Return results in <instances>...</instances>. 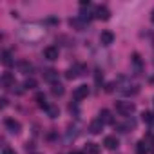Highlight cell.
<instances>
[{
    "label": "cell",
    "instance_id": "27",
    "mask_svg": "<svg viewBox=\"0 0 154 154\" xmlns=\"http://www.w3.org/2000/svg\"><path fill=\"white\" fill-rule=\"evenodd\" d=\"M150 20H152V24H154V9H152V13H150Z\"/></svg>",
    "mask_w": 154,
    "mask_h": 154
},
{
    "label": "cell",
    "instance_id": "21",
    "mask_svg": "<svg viewBox=\"0 0 154 154\" xmlns=\"http://www.w3.org/2000/svg\"><path fill=\"white\" fill-rule=\"evenodd\" d=\"M141 120H143L145 123H152V122H154V114H152V112H147V111H145V112L141 114Z\"/></svg>",
    "mask_w": 154,
    "mask_h": 154
},
{
    "label": "cell",
    "instance_id": "3",
    "mask_svg": "<svg viewBox=\"0 0 154 154\" xmlns=\"http://www.w3.org/2000/svg\"><path fill=\"white\" fill-rule=\"evenodd\" d=\"M4 125H6V129H8L9 132H13V134H18V132H20V123H18L17 120H13V118H6V120H4Z\"/></svg>",
    "mask_w": 154,
    "mask_h": 154
},
{
    "label": "cell",
    "instance_id": "16",
    "mask_svg": "<svg viewBox=\"0 0 154 154\" xmlns=\"http://www.w3.org/2000/svg\"><path fill=\"white\" fill-rule=\"evenodd\" d=\"M35 100H36L38 107H42V109H47V107H49V105L45 103V94H44V93H38V94L35 96Z\"/></svg>",
    "mask_w": 154,
    "mask_h": 154
},
{
    "label": "cell",
    "instance_id": "29",
    "mask_svg": "<svg viewBox=\"0 0 154 154\" xmlns=\"http://www.w3.org/2000/svg\"><path fill=\"white\" fill-rule=\"evenodd\" d=\"M152 102H154V100H152Z\"/></svg>",
    "mask_w": 154,
    "mask_h": 154
},
{
    "label": "cell",
    "instance_id": "26",
    "mask_svg": "<svg viewBox=\"0 0 154 154\" xmlns=\"http://www.w3.org/2000/svg\"><path fill=\"white\" fill-rule=\"evenodd\" d=\"M0 102H2V109H4V107L8 105V100H6V98H2V100H0Z\"/></svg>",
    "mask_w": 154,
    "mask_h": 154
},
{
    "label": "cell",
    "instance_id": "11",
    "mask_svg": "<svg viewBox=\"0 0 154 154\" xmlns=\"http://www.w3.org/2000/svg\"><path fill=\"white\" fill-rule=\"evenodd\" d=\"M69 26H71L72 29H76V31H82V29L85 27V22L78 17V18H71V20H69Z\"/></svg>",
    "mask_w": 154,
    "mask_h": 154
},
{
    "label": "cell",
    "instance_id": "14",
    "mask_svg": "<svg viewBox=\"0 0 154 154\" xmlns=\"http://www.w3.org/2000/svg\"><path fill=\"white\" fill-rule=\"evenodd\" d=\"M98 152H100V147L96 143H87L84 149V154H98Z\"/></svg>",
    "mask_w": 154,
    "mask_h": 154
},
{
    "label": "cell",
    "instance_id": "1",
    "mask_svg": "<svg viewBox=\"0 0 154 154\" xmlns=\"http://www.w3.org/2000/svg\"><path fill=\"white\" fill-rule=\"evenodd\" d=\"M134 111H136V107H134L132 102H123V100L116 102V112H118V114H122V116H131Z\"/></svg>",
    "mask_w": 154,
    "mask_h": 154
},
{
    "label": "cell",
    "instance_id": "28",
    "mask_svg": "<svg viewBox=\"0 0 154 154\" xmlns=\"http://www.w3.org/2000/svg\"><path fill=\"white\" fill-rule=\"evenodd\" d=\"M69 154H84V152H78V150H72V152H69Z\"/></svg>",
    "mask_w": 154,
    "mask_h": 154
},
{
    "label": "cell",
    "instance_id": "5",
    "mask_svg": "<svg viewBox=\"0 0 154 154\" xmlns=\"http://www.w3.org/2000/svg\"><path fill=\"white\" fill-rule=\"evenodd\" d=\"M112 42H114L112 31H102V33H100V44H102V45H111Z\"/></svg>",
    "mask_w": 154,
    "mask_h": 154
},
{
    "label": "cell",
    "instance_id": "6",
    "mask_svg": "<svg viewBox=\"0 0 154 154\" xmlns=\"http://www.w3.org/2000/svg\"><path fill=\"white\" fill-rule=\"evenodd\" d=\"M44 56L47 58V60H58V47H54V45H49V47H45L44 49Z\"/></svg>",
    "mask_w": 154,
    "mask_h": 154
},
{
    "label": "cell",
    "instance_id": "2",
    "mask_svg": "<svg viewBox=\"0 0 154 154\" xmlns=\"http://www.w3.org/2000/svg\"><path fill=\"white\" fill-rule=\"evenodd\" d=\"M87 94H89V87H87V85H78V87L74 89V93H72V96H74L76 102L87 98Z\"/></svg>",
    "mask_w": 154,
    "mask_h": 154
},
{
    "label": "cell",
    "instance_id": "4",
    "mask_svg": "<svg viewBox=\"0 0 154 154\" xmlns=\"http://www.w3.org/2000/svg\"><path fill=\"white\" fill-rule=\"evenodd\" d=\"M94 17H96L98 20H109V18H111V11H109L105 6H100V8H96Z\"/></svg>",
    "mask_w": 154,
    "mask_h": 154
},
{
    "label": "cell",
    "instance_id": "9",
    "mask_svg": "<svg viewBox=\"0 0 154 154\" xmlns=\"http://www.w3.org/2000/svg\"><path fill=\"white\" fill-rule=\"evenodd\" d=\"M2 84H4V87H15L17 85V82H15L11 72H4L2 74Z\"/></svg>",
    "mask_w": 154,
    "mask_h": 154
},
{
    "label": "cell",
    "instance_id": "19",
    "mask_svg": "<svg viewBox=\"0 0 154 154\" xmlns=\"http://www.w3.org/2000/svg\"><path fill=\"white\" fill-rule=\"evenodd\" d=\"M45 111H47V114H49V118H56V116L60 114V109H58L56 105H49V107H47Z\"/></svg>",
    "mask_w": 154,
    "mask_h": 154
},
{
    "label": "cell",
    "instance_id": "13",
    "mask_svg": "<svg viewBox=\"0 0 154 154\" xmlns=\"http://www.w3.org/2000/svg\"><path fill=\"white\" fill-rule=\"evenodd\" d=\"M100 120H102V123L105 125V123H112L114 120H112V116H111V112L107 111V109H103L102 112H100Z\"/></svg>",
    "mask_w": 154,
    "mask_h": 154
},
{
    "label": "cell",
    "instance_id": "7",
    "mask_svg": "<svg viewBox=\"0 0 154 154\" xmlns=\"http://www.w3.org/2000/svg\"><path fill=\"white\" fill-rule=\"evenodd\" d=\"M103 145H105V149H109V150H114V149H118V138L116 136H107L105 140H103Z\"/></svg>",
    "mask_w": 154,
    "mask_h": 154
},
{
    "label": "cell",
    "instance_id": "10",
    "mask_svg": "<svg viewBox=\"0 0 154 154\" xmlns=\"http://www.w3.org/2000/svg\"><path fill=\"white\" fill-rule=\"evenodd\" d=\"M103 129V123H102V120L100 118H96V120H93L91 122V125H89V131L93 132V134H100V131Z\"/></svg>",
    "mask_w": 154,
    "mask_h": 154
},
{
    "label": "cell",
    "instance_id": "20",
    "mask_svg": "<svg viewBox=\"0 0 154 154\" xmlns=\"http://www.w3.org/2000/svg\"><path fill=\"white\" fill-rule=\"evenodd\" d=\"M35 87H36V80L35 78H27L24 82V89H35Z\"/></svg>",
    "mask_w": 154,
    "mask_h": 154
},
{
    "label": "cell",
    "instance_id": "24",
    "mask_svg": "<svg viewBox=\"0 0 154 154\" xmlns=\"http://www.w3.org/2000/svg\"><path fill=\"white\" fill-rule=\"evenodd\" d=\"M13 91H15L17 94H22V93H24V89H22V85H18V84H17V85L13 87Z\"/></svg>",
    "mask_w": 154,
    "mask_h": 154
},
{
    "label": "cell",
    "instance_id": "17",
    "mask_svg": "<svg viewBox=\"0 0 154 154\" xmlns=\"http://www.w3.org/2000/svg\"><path fill=\"white\" fill-rule=\"evenodd\" d=\"M136 154H149V149H147V145H145L143 140L136 143Z\"/></svg>",
    "mask_w": 154,
    "mask_h": 154
},
{
    "label": "cell",
    "instance_id": "15",
    "mask_svg": "<svg viewBox=\"0 0 154 154\" xmlns=\"http://www.w3.org/2000/svg\"><path fill=\"white\" fill-rule=\"evenodd\" d=\"M18 69H20V72H24V74H29V72L33 71V65H31L29 62H20V63H18Z\"/></svg>",
    "mask_w": 154,
    "mask_h": 154
},
{
    "label": "cell",
    "instance_id": "8",
    "mask_svg": "<svg viewBox=\"0 0 154 154\" xmlns=\"http://www.w3.org/2000/svg\"><path fill=\"white\" fill-rule=\"evenodd\" d=\"M44 80H45V82H51V84H56V80H58V72H56L54 69L44 71Z\"/></svg>",
    "mask_w": 154,
    "mask_h": 154
},
{
    "label": "cell",
    "instance_id": "12",
    "mask_svg": "<svg viewBox=\"0 0 154 154\" xmlns=\"http://www.w3.org/2000/svg\"><path fill=\"white\" fill-rule=\"evenodd\" d=\"M13 56H11V53L9 51H2V63L6 65V67H11L13 65Z\"/></svg>",
    "mask_w": 154,
    "mask_h": 154
},
{
    "label": "cell",
    "instance_id": "22",
    "mask_svg": "<svg viewBox=\"0 0 154 154\" xmlns=\"http://www.w3.org/2000/svg\"><path fill=\"white\" fill-rule=\"evenodd\" d=\"M2 154H17V152H15L11 147H4V149H2Z\"/></svg>",
    "mask_w": 154,
    "mask_h": 154
},
{
    "label": "cell",
    "instance_id": "18",
    "mask_svg": "<svg viewBox=\"0 0 154 154\" xmlns=\"http://www.w3.org/2000/svg\"><path fill=\"white\" fill-rule=\"evenodd\" d=\"M51 93H53L54 96H62V94H63V85H62V84H58V82H56V84H53Z\"/></svg>",
    "mask_w": 154,
    "mask_h": 154
},
{
    "label": "cell",
    "instance_id": "23",
    "mask_svg": "<svg viewBox=\"0 0 154 154\" xmlns=\"http://www.w3.org/2000/svg\"><path fill=\"white\" fill-rule=\"evenodd\" d=\"M114 85H116L114 82H111V84H107V87H105V91H107V93H112V91H114Z\"/></svg>",
    "mask_w": 154,
    "mask_h": 154
},
{
    "label": "cell",
    "instance_id": "25",
    "mask_svg": "<svg viewBox=\"0 0 154 154\" xmlns=\"http://www.w3.org/2000/svg\"><path fill=\"white\" fill-rule=\"evenodd\" d=\"M94 78H96V84H100V82L103 80V76H102V72H100V71H96V74H94Z\"/></svg>",
    "mask_w": 154,
    "mask_h": 154
}]
</instances>
